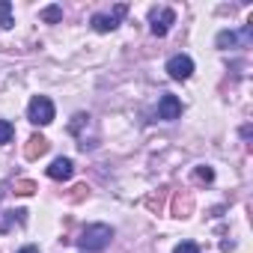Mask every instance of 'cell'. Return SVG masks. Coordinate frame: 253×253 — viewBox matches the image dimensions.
Instances as JSON below:
<instances>
[{"instance_id": "6da1fadb", "label": "cell", "mask_w": 253, "mask_h": 253, "mask_svg": "<svg viewBox=\"0 0 253 253\" xmlns=\"http://www.w3.org/2000/svg\"><path fill=\"white\" fill-rule=\"evenodd\" d=\"M110 241H113V226H107V223H92V226H86V229L81 232L78 247H81L84 253H101Z\"/></svg>"}, {"instance_id": "7a4b0ae2", "label": "cell", "mask_w": 253, "mask_h": 253, "mask_svg": "<svg viewBox=\"0 0 253 253\" xmlns=\"http://www.w3.org/2000/svg\"><path fill=\"white\" fill-rule=\"evenodd\" d=\"M27 119L33 125H51L54 122V101L48 95H33L27 104Z\"/></svg>"}, {"instance_id": "3957f363", "label": "cell", "mask_w": 253, "mask_h": 253, "mask_svg": "<svg viewBox=\"0 0 253 253\" xmlns=\"http://www.w3.org/2000/svg\"><path fill=\"white\" fill-rule=\"evenodd\" d=\"M125 12H128V6H125V3H116L110 15L95 12V15H92V30H95V33H110V30H116V27H119V18H122Z\"/></svg>"}, {"instance_id": "277c9868", "label": "cell", "mask_w": 253, "mask_h": 253, "mask_svg": "<svg viewBox=\"0 0 253 253\" xmlns=\"http://www.w3.org/2000/svg\"><path fill=\"white\" fill-rule=\"evenodd\" d=\"M167 75H170L173 81H188V78L194 75V60H191L188 54L170 57V60H167Z\"/></svg>"}, {"instance_id": "5b68a950", "label": "cell", "mask_w": 253, "mask_h": 253, "mask_svg": "<svg viewBox=\"0 0 253 253\" xmlns=\"http://www.w3.org/2000/svg\"><path fill=\"white\" fill-rule=\"evenodd\" d=\"M149 21H152L149 27H152L155 36H167V33H170V24L176 21V12H173V9H155V12L149 15Z\"/></svg>"}, {"instance_id": "8992f818", "label": "cell", "mask_w": 253, "mask_h": 253, "mask_svg": "<svg viewBox=\"0 0 253 253\" xmlns=\"http://www.w3.org/2000/svg\"><path fill=\"white\" fill-rule=\"evenodd\" d=\"M179 116H182V101L176 95H161V101H158V119L173 122Z\"/></svg>"}, {"instance_id": "52a82bcc", "label": "cell", "mask_w": 253, "mask_h": 253, "mask_svg": "<svg viewBox=\"0 0 253 253\" xmlns=\"http://www.w3.org/2000/svg\"><path fill=\"white\" fill-rule=\"evenodd\" d=\"M170 211H173V217H179V220L191 217V211H194V197H191V191H179V194L173 197Z\"/></svg>"}, {"instance_id": "ba28073f", "label": "cell", "mask_w": 253, "mask_h": 253, "mask_svg": "<svg viewBox=\"0 0 253 253\" xmlns=\"http://www.w3.org/2000/svg\"><path fill=\"white\" fill-rule=\"evenodd\" d=\"M48 137H42V134H33L30 140H27V146H24V158L27 161H36V158H42L45 152H48Z\"/></svg>"}, {"instance_id": "9c48e42d", "label": "cell", "mask_w": 253, "mask_h": 253, "mask_svg": "<svg viewBox=\"0 0 253 253\" xmlns=\"http://www.w3.org/2000/svg\"><path fill=\"white\" fill-rule=\"evenodd\" d=\"M72 173H75V164H72L69 158H54V161H51V167H48V176H51V179H57V182L72 179Z\"/></svg>"}, {"instance_id": "30bf717a", "label": "cell", "mask_w": 253, "mask_h": 253, "mask_svg": "<svg viewBox=\"0 0 253 253\" xmlns=\"http://www.w3.org/2000/svg\"><path fill=\"white\" fill-rule=\"evenodd\" d=\"M24 209H18V211H3V217H0V232H6L12 223H24Z\"/></svg>"}, {"instance_id": "8fae6325", "label": "cell", "mask_w": 253, "mask_h": 253, "mask_svg": "<svg viewBox=\"0 0 253 253\" xmlns=\"http://www.w3.org/2000/svg\"><path fill=\"white\" fill-rule=\"evenodd\" d=\"M15 18H12V3L9 0H0V27L3 30H12Z\"/></svg>"}, {"instance_id": "7c38bea8", "label": "cell", "mask_w": 253, "mask_h": 253, "mask_svg": "<svg viewBox=\"0 0 253 253\" xmlns=\"http://www.w3.org/2000/svg\"><path fill=\"white\" fill-rule=\"evenodd\" d=\"M12 191H15L18 197H30V194H36V191H39V185H36L33 179H18Z\"/></svg>"}, {"instance_id": "4fadbf2b", "label": "cell", "mask_w": 253, "mask_h": 253, "mask_svg": "<svg viewBox=\"0 0 253 253\" xmlns=\"http://www.w3.org/2000/svg\"><path fill=\"white\" fill-rule=\"evenodd\" d=\"M12 137H15V125L9 119H0V146L12 143Z\"/></svg>"}, {"instance_id": "5bb4252c", "label": "cell", "mask_w": 253, "mask_h": 253, "mask_svg": "<svg viewBox=\"0 0 253 253\" xmlns=\"http://www.w3.org/2000/svg\"><path fill=\"white\" fill-rule=\"evenodd\" d=\"M214 45H217V48H232V45H238V36H235L232 30H220L217 39H214Z\"/></svg>"}, {"instance_id": "9a60e30c", "label": "cell", "mask_w": 253, "mask_h": 253, "mask_svg": "<svg viewBox=\"0 0 253 253\" xmlns=\"http://www.w3.org/2000/svg\"><path fill=\"white\" fill-rule=\"evenodd\" d=\"M42 21H48V24L63 21V9H60V6H45V9H42Z\"/></svg>"}, {"instance_id": "2e32d148", "label": "cell", "mask_w": 253, "mask_h": 253, "mask_svg": "<svg viewBox=\"0 0 253 253\" xmlns=\"http://www.w3.org/2000/svg\"><path fill=\"white\" fill-rule=\"evenodd\" d=\"M197 179H200V182H211V179H214V170L203 164V167H197Z\"/></svg>"}, {"instance_id": "e0dca14e", "label": "cell", "mask_w": 253, "mask_h": 253, "mask_svg": "<svg viewBox=\"0 0 253 253\" xmlns=\"http://www.w3.org/2000/svg\"><path fill=\"white\" fill-rule=\"evenodd\" d=\"M173 253H200V247H197L194 241H182V244H176Z\"/></svg>"}, {"instance_id": "ac0fdd59", "label": "cell", "mask_w": 253, "mask_h": 253, "mask_svg": "<svg viewBox=\"0 0 253 253\" xmlns=\"http://www.w3.org/2000/svg\"><path fill=\"white\" fill-rule=\"evenodd\" d=\"M86 194H89V188H86V185H78V188H75V194H72V200H75V203H81Z\"/></svg>"}, {"instance_id": "d6986e66", "label": "cell", "mask_w": 253, "mask_h": 253, "mask_svg": "<svg viewBox=\"0 0 253 253\" xmlns=\"http://www.w3.org/2000/svg\"><path fill=\"white\" fill-rule=\"evenodd\" d=\"M21 253H39V250H36V247H24Z\"/></svg>"}]
</instances>
